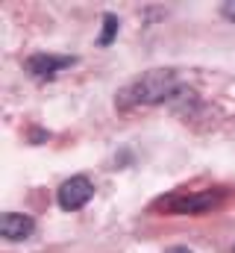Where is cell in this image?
Wrapping results in <instances>:
<instances>
[{"label": "cell", "mask_w": 235, "mask_h": 253, "mask_svg": "<svg viewBox=\"0 0 235 253\" xmlns=\"http://www.w3.org/2000/svg\"><path fill=\"white\" fill-rule=\"evenodd\" d=\"M185 85L179 83L174 68H150L141 77H135L132 83H126L115 97V106L120 112H132V109H150V106H162L176 100V94Z\"/></svg>", "instance_id": "cell-1"}, {"label": "cell", "mask_w": 235, "mask_h": 253, "mask_svg": "<svg viewBox=\"0 0 235 253\" xmlns=\"http://www.w3.org/2000/svg\"><path fill=\"white\" fill-rule=\"evenodd\" d=\"M71 65H77V56L44 53V50H39V53H30V56L24 59L27 74H30L33 80H39V83H50V80H56L59 74H62L65 68H71Z\"/></svg>", "instance_id": "cell-3"}, {"label": "cell", "mask_w": 235, "mask_h": 253, "mask_svg": "<svg viewBox=\"0 0 235 253\" xmlns=\"http://www.w3.org/2000/svg\"><path fill=\"white\" fill-rule=\"evenodd\" d=\"M233 197V189L227 186H209V189H174L153 200L150 209L165 215H209L221 209Z\"/></svg>", "instance_id": "cell-2"}, {"label": "cell", "mask_w": 235, "mask_h": 253, "mask_svg": "<svg viewBox=\"0 0 235 253\" xmlns=\"http://www.w3.org/2000/svg\"><path fill=\"white\" fill-rule=\"evenodd\" d=\"M91 197H94V183L88 177H82V174L65 180L56 191V203H59V209H65V212H79L82 206H88Z\"/></svg>", "instance_id": "cell-4"}, {"label": "cell", "mask_w": 235, "mask_h": 253, "mask_svg": "<svg viewBox=\"0 0 235 253\" xmlns=\"http://www.w3.org/2000/svg\"><path fill=\"white\" fill-rule=\"evenodd\" d=\"M165 253H194V251L191 248H168Z\"/></svg>", "instance_id": "cell-8"}, {"label": "cell", "mask_w": 235, "mask_h": 253, "mask_svg": "<svg viewBox=\"0 0 235 253\" xmlns=\"http://www.w3.org/2000/svg\"><path fill=\"white\" fill-rule=\"evenodd\" d=\"M221 15H224L227 21H233V24H235V0H227V3L221 6Z\"/></svg>", "instance_id": "cell-7"}, {"label": "cell", "mask_w": 235, "mask_h": 253, "mask_svg": "<svg viewBox=\"0 0 235 253\" xmlns=\"http://www.w3.org/2000/svg\"><path fill=\"white\" fill-rule=\"evenodd\" d=\"M36 233V221L24 212H3L0 215V236L6 242H27Z\"/></svg>", "instance_id": "cell-5"}, {"label": "cell", "mask_w": 235, "mask_h": 253, "mask_svg": "<svg viewBox=\"0 0 235 253\" xmlns=\"http://www.w3.org/2000/svg\"><path fill=\"white\" fill-rule=\"evenodd\" d=\"M118 15H112V12H106L103 15V33H100V39H97V44L100 47H109L112 42H115V36H118Z\"/></svg>", "instance_id": "cell-6"}]
</instances>
